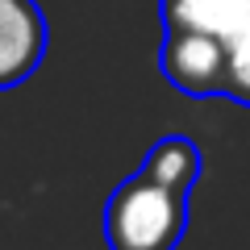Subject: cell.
<instances>
[{
  "label": "cell",
  "instance_id": "obj_1",
  "mask_svg": "<svg viewBox=\"0 0 250 250\" xmlns=\"http://www.w3.org/2000/svg\"><path fill=\"white\" fill-rule=\"evenodd\" d=\"M188 233V192L163 179L129 175L117 184L104 205V242L108 250H175Z\"/></svg>",
  "mask_w": 250,
  "mask_h": 250
},
{
  "label": "cell",
  "instance_id": "obj_2",
  "mask_svg": "<svg viewBox=\"0 0 250 250\" xmlns=\"http://www.w3.org/2000/svg\"><path fill=\"white\" fill-rule=\"evenodd\" d=\"M159 71L171 88L188 92V96H225L229 46L205 29H163Z\"/></svg>",
  "mask_w": 250,
  "mask_h": 250
},
{
  "label": "cell",
  "instance_id": "obj_3",
  "mask_svg": "<svg viewBox=\"0 0 250 250\" xmlns=\"http://www.w3.org/2000/svg\"><path fill=\"white\" fill-rule=\"evenodd\" d=\"M50 25L38 0H0V92L25 83L42 67Z\"/></svg>",
  "mask_w": 250,
  "mask_h": 250
},
{
  "label": "cell",
  "instance_id": "obj_4",
  "mask_svg": "<svg viewBox=\"0 0 250 250\" xmlns=\"http://www.w3.org/2000/svg\"><path fill=\"white\" fill-rule=\"evenodd\" d=\"M163 29H205L225 46L250 34V0H159Z\"/></svg>",
  "mask_w": 250,
  "mask_h": 250
},
{
  "label": "cell",
  "instance_id": "obj_5",
  "mask_svg": "<svg viewBox=\"0 0 250 250\" xmlns=\"http://www.w3.org/2000/svg\"><path fill=\"white\" fill-rule=\"evenodd\" d=\"M200 167H205V159H200V146L192 142V138H159V142L150 146V154L142 159V171L154 179H163V184L179 188V192H192V184L200 179Z\"/></svg>",
  "mask_w": 250,
  "mask_h": 250
},
{
  "label": "cell",
  "instance_id": "obj_6",
  "mask_svg": "<svg viewBox=\"0 0 250 250\" xmlns=\"http://www.w3.org/2000/svg\"><path fill=\"white\" fill-rule=\"evenodd\" d=\"M225 96L250 108V34L229 42V83H225Z\"/></svg>",
  "mask_w": 250,
  "mask_h": 250
}]
</instances>
